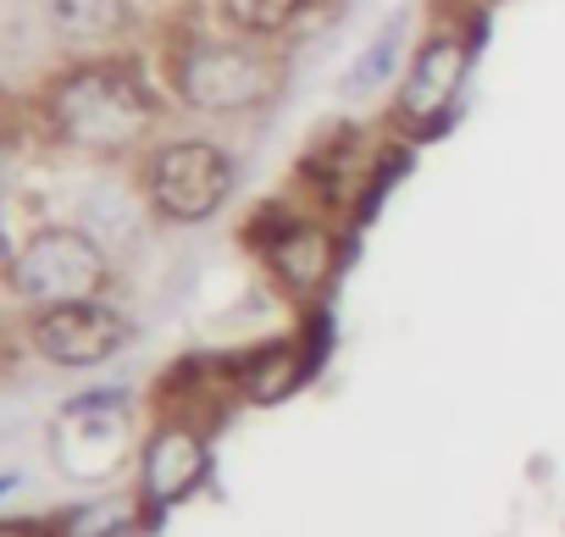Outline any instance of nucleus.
<instances>
[{
	"label": "nucleus",
	"mask_w": 565,
	"mask_h": 537,
	"mask_svg": "<svg viewBox=\"0 0 565 537\" xmlns=\"http://www.w3.org/2000/svg\"><path fill=\"white\" fill-rule=\"evenodd\" d=\"M7 289L23 305H34V311L73 305V300H106V289H111V255L84 227H40L34 238H23L12 249Z\"/></svg>",
	"instance_id": "nucleus-5"
},
{
	"label": "nucleus",
	"mask_w": 565,
	"mask_h": 537,
	"mask_svg": "<svg viewBox=\"0 0 565 537\" xmlns=\"http://www.w3.org/2000/svg\"><path fill=\"white\" fill-rule=\"evenodd\" d=\"M51 29L62 40H78V45H95V40H111L122 23H128V0H40Z\"/></svg>",
	"instance_id": "nucleus-13"
},
{
	"label": "nucleus",
	"mask_w": 565,
	"mask_h": 537,
	"mask_svg": "<svg viewBox=\"0 0 565 537\" xmlns=\"http://www.w3.org/2000/svg\"><path fill=\"white\" fill-rule=\"evenodd\" d=\"M0 537H51V531H40L29 520H0Z\"/></svg>",
	"instance_id": "nucleus-15"
},
{
	"label": "nucleus",
	"mask_w": 565,
	"mask_h": 537,
	"mask_svg": "<svg viewBox=\"0 0 565 537\" xmlns=\"http://www.w3.org/2000/svg\"><path fill=\"white\" fill-rule=\"evenodd\" d=\"M150 520V509L139 504V493H100V498H78L67 504L45 531L51 537H139Z\"/></svg>",
	"instance_id": "nucleus-11"
},
{
	"label": "nucleus",
	"mask_w": 565,
	"mask_h": 537,
	"mask_svg": "<svg viewBox=\"0 0 565 537\" xmlns=\"http://www.w3.org/2000/svg\"><path fill=\"white\" fill-rule=\"evenodd\" d=\"M471 62H477V18L433 29L416 45V56L405 62V78H399V95H394V128L416 133V139L449 128V117L460 111Z\"/></svg>",
	"instance_id": "nucleus-6"
},
{
	"label": "nucleus",
	"mask_w": 565,
	"mask_h": 537,
	"mask_svg": "<svg viewBox=\"0 0 565 537\" xmlns=\"http://www.w3.org/2000/svg\"><path fill=\"white\" fill-rule=\"evenodd\" d=\"M7 266H12V244H7V233H0V283H7Z\"/></svg>",
	"instance_id": "nucleus-16"
},
{
	"label": "nucleus",
	"mask_w": 565,
	"mask_h": 537,
	"mask_svg": "<svg viewBox=\"0 0 565 537\" xmlns=\"http://www.w3.org/2000/svg\"><path fill=\"white\" fill-rule=\"evenodd\" d=\"M128 421H134V399L128 388H89L78 399L62 405L56 421V454L73 476H106L122 449H128Z\"/></svg>",
	"instance_id": "nucleus-9"
},
{
	"label": "nucleus",
	"mask_w": 565,
	"mask_h": 537,
	"mask_svg": "<svg viewBox=\"0 0 565 537\" xmlns=\"http://www.w3.org/2000/svg\"><path fill=\"white\" fill-rule=\"evenodd\" d=\"M0 172H7V133H0Z\"/></svg>",
	"instance_id": "nucleus-19"
},
{
	"label": "nucleus",
	"mask_w": 565,
	"mask_h": 537,
	"mask_svg": "<svg viewBox=\"0 0 565 537\" xmlns=\"http://www.w3.org/2000/svg\"><path fill=\"white\" fill-rule=\"evenodd\" d=\"M238 189V155L222 139L205 133H178L145 150L139 167V194L145 205L172 222V227H200L211 222Z\"/></svg>",
	"instance_id": "nucleus-4"
},
{
	"label": "nucleus",
	"mask_w": 565,
	"mask_h": 537,
	"mask_svg": "<svg viewBox=\"0 0 565 537\" xmlns=\"http://www.w3.org/2000/svg\"><path fill=\"white\" fill-rule=\"evenodd\" d=\"M328 361V316L311 305L306 311V333H289V339H260L249 350L233 355V388H238V405H282L295 399Z\"/></svg>",
	"instance_id": "nucleus-7"
},
{
	"label": "nucleus",
	"mask_w": 565,
	"mask_h": 537,
	"mask_svg": "<svg viewBox=\"0 0 565 537\" xmlns=\"http://www.w3.org/2000/svg\"><path fill=\"white\" fill-rule=\"evenodd\" d=\"M128 333H134L128 316L106 300L51 305V311H34V322H29V344L51 366H106L128 344Z\"/></svg>",
	"instance_id": "nucleus-10"
},
{
	"label": "nucleus",
	"mask_w": 565,
	"mask_h": 537,
	"mask_svg": "<svg viewBox=\"0 0 565 537\" xmlns=\"http://www.w3.org/2000/svg\"><path fill=\"white\" fill-rule=\"evenodd\" d=\"M205 476H211V432L200 421L161 416L150 438L139 443V504L150 509V520L194 498Z\"/></svg>",
	"instance_id": "nucleus-8"
},
{
	"label": "nucleus",
	"mask_w": 565,
	"mask_h": 537,
	"mask_svg": "<svg viewBox=\"0 0 565 537\" xmlns=\"http://www.w3.org/2000/svg\"><path fill=\"white\" fill-rule=\"evenodd\" d=\"M12 487H18V476H7V471H0V498H7Z\"/></svg>",
	"instance_id": "nucleus-17"
},
{
	"label": "nucleus",
	"mask_w": 565,
	"mask_h": 537,
	"mask_svg": "<svg viewBox=\"0 0 565 537\" xmlns=\"http://www.w3.org/2000/svg\"><path fill=\"white\" fill-rule=\"evenodd\" d=\"M482 12V0H466V18H477Z\"/></svg>",
	"instance_id": "nucleus-18"
},
{
	"label": "nucleus",
	"mask_w": 565,
	"mask_h": 537,
	"mask_svg": "<svg viewBox=\"0 0 565 537\" xmlns=\"http://www.w3.org/2000/svg\"><path fill=\"white\" fill-rule=\"evenodd\" d=\"M167 84H172L183 111L211 117V122H233V117H255L260 106L277 100L282 62L271 56V45L244 40L233 29L227 34H189L167 56Z\"/></svg>",
	"instance_id": "nucleus-3"
},
{
	"label": "nucleus",
	"mask_w": 565,
	"mask_h": 537,
	"mask_svg": "<svg viewBox=\"0 0 565 537\" xmlns=\"http://www.w3.org/2000/svg\"><path fill=\"white\" fill-rule=\"evenodd\" d=\"M399 56H405V23L394 18V23H383L377 40L350 62V73H344V100H372V95H383V89L394 84V73H399Z\"/></svg>",
	"instance_id": "nucleus-12"
},
{
	"label": "nucleus",
	"mask_w": 565,
	"mask_h": 537,
	"mask_svg": "<svg viewBox=\"0 0 565 537\" xmlns=\"http://www.w3.org/2000/svg\"><path fill=\"white\" fill-rule=\"evenodd\" d=\"M45 117H51V133L78 150V155H134L150 144L156 122H161V106L156 95L145 89V78L122 62H84L73 73H62L45 95Z\"/></svg>",
	"instance_id": "nucleus-1"
},
{
	"label": "nucleus",
	"mask_w": 565,
	"mask_h": 537,
	"mask_svg": "<svg viewBox=\"0 0 565 537\" xmlns=\"http://www.w3.org/2000/svg\"><path fill=\"white\" fill-rule=\"evenodd\" d=\"M306 12H311V0H222V23L260 45L282 40Z\"/></svg>",
	"instance_id": "nucleus-14"
},
{
	"label": "nucleus",
	"mask_w": 565,
	"mask_h": 537,
	"mask_svg": "<svg viewBox=\"0 0 565 537\" xmlns=\"http://www.w3.org/2000/svg\"><path fill=\"white\" fill-rule=\"evenodd\" d=\"M244 238L260 260L266 283L282 300H295L300 311H311L333 294V283L344 278V260H350L344 222L317 211L311 200H266L249 216Z\"/></svg>",
	"instance_id": "nucleus-2"
}]
</instances>
